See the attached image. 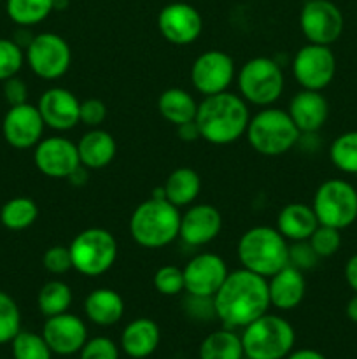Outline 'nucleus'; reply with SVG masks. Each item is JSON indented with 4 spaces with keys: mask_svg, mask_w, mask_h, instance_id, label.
Wrapping results in <instances>:
<instances>
[{
    "mask_svg": "<svg viewBox=\"0 0 357 359\" xmlns=\"http://www.w3.org/2000/svg\"><path fill=\"white\" fill-rule=\"evenodd\" d=\"M216 318L226 328H245L270 309L268 279L240 269L227 273L212 298Z\"/></svg>",
    "mask_w": 357,
    "mask_h": 359,
    "instance_id": "obj_1",
    "label": "nucleus"
},
{
    "mask_svg": "<svg viewBox=\"0 0 357 359\" xmlns=\"http://www.w3.org/2000/svg\"><path fill=\"white\" fill-rule=\"evenodd\" d=\"M69 181L72 182V184H86V181H88V168L84 167V165H79V167L76 168V170L72 172V174H70V177H69Z\"/></svg>",
    "mask_w": 357,
    "mask_h": 359,
    "instance_id": "obj_47",
    "label": "nucleus"
},
{
    "mask_svg": "<svg viewBox=\"0 0 357 359\" xmlns=\"http://www.w3.org/2000/svg\"><path fill=\"white\" fill-rule=\"evenodd\" d=\"M312 207L318 223L345 230L357 221V189L343 179H329L317 188Z\"/></svg>",
    "mask_w": 357,
    "mask_h": 359,
    "instance_id": "obj_9",
    "label": "nucleus"
},
{
    "mask_svg": "<svg viewBox=\"0 0 357 359\" xmlns=\"http://www.w3.org/2000/svg\"><path fill=\"white\" fill-rule=\"evenodd\" d=\"M318 256L315 255V251L312 249L310 242L301 241V242H293L289 245V265H293L294 269L301 270H312L318 263Z\"/></svg>",
    "mask_w": 357,
    "mask_h": 359,
    "instance_id": "obj_41",
    "label": "nucleus"
},
{
    "mask_svg": "<svg viewBox=\"0 0 357 359\" xmlns=\"http://www.w3.org/2000/svg\"><path fill=\"white\" fill-rule=\"evenodd\" d=\"M21 332V312L16 300L0 290V346L13 342Z\"/></svg>",
    "mask_w": 357,
    "mask_h": 359,
    "instance_id": "obj_35",
    "label": "nucleus"
},
{
    "mask_svg": "<svg viewBox=\"0 0 357 359\" xmlns=\"http://www.w3.org/2000/svg\"><path fill=\"white\" fill-rule=\"evenodd\" d=\"M304 2H314V0H304Z\"/></svg>",
    "mask_w": 357,
    "mask_h": 359,
    "instance_id": "obj_50",
    "label": "nucleus"
},
{
    "mask_svg": "<svg viewBox=\"0 0 357 359\" xmlns=\"http://www.w3.org/2000/svg\"><path fill=\"white\" fill-rule=\"evenodd\" d=\"M233 79L234 62L227 53L210 49L192 62L191 83L195 90L205 97L227 91Z\"/></svg>",
    "mask_w": 357,
    "mask_h": 359,
    "instance_id": "obj_13",
    "label": "nucleus"
},
{
    "mask_svg": "<svg viewBox=\"0 0 357 359\" xmlns=\"http://www.w3.org/2000/svg\"><path fill=\"white\" fill-rule=\"evenodd\" d=\"M245 135L255 153L262 156H280L296 146L301 132L289 112L270 105L252 116Z\"/></svg>",
    "mask_w": 357,
    "mask_h": 359,
    "instance_id": "obj_5",
    "label": "nucleus"
},
{
    "mask_svg": "<svg viewBox=\"0 0 357 359\" xmlns=\"http://www.w3.org/2000/svg\"><path fill=\"white\" fill-rule=\"evenodd\" d=\"M6 11L18 27H34L52 13V0H6Z\"/></svg>",
    "mask_w": 357,
    "mask_h": 359,
    "instance_id": "obj_32",
    "label": "nucleus"
},
{
    "mask_svg": "<svg viewBox=\"0 0 357 359\" xmlns=\"http://www.w3.org/2000/svg\"><path fill=\"white\" fill-rule=\"evenodd\" d=\"M241 337L227 330H217L200 344V359H244Z\"/></svg>",
    "mask_w": 357,
    "mask_h": 359,
    "instance_id": "obj_29",
    "label": "nucleus"
},
{
    "mask_svg": "<svg viewBox=\"0 0 357 359\" xmlns=\"http://www.w3.org/2000/svg\"><path fill=\"white\" fill-rule=\"evenodd\" d=\"M345 280L354 293H357V255L350 256L345 265Z\"/></svg>",
    "mask_w": 357,
    "mask_h": 359,
    "instance_id": "obj_45",
    "label": "nucleus"
},
{
    "mask_svg": "<svg viewBox=\"0 0 357 359\" xmlns=\"http://www.w3.org/2000/svg\"><path fill=\"white\" fill-rule=\"evenodd\" d=\"M164 198L175 205L177 209L181 207H188L198 198L200 189H202V179H200L198 172L192 170L189 167L175 168L170 175H168L167 182L163 184Z\"/></svg>",
    "mask_w": 357,
    "mask_h": 359,
    "instance_id": "obj_27",
    "label": "nucleus"
},
{
    "mask_svg": "<svg viewBox=\"0 0 357 359\" xmlns=\"http://www.w3.org/2000/svg\"><path fill=\"white\" fill-rule=\"evenodd\" d=\"M177 135L178 139L184 140V142H195V140L202 139V133H200V128L198 125H196V121H188L178 125Z\"/></svg>",
    "mask_w": 357,
    "mask_h": 359,
    "instance_id": "obj_44",
    "label": "nucleus"
},
{
    "mask_svg": "<svg viewBox=\"0 0 357 359\" xmlns=\"http://www.w3.org/2000/svg\"><path fill=\"white\" fill-rule=\"evenodd\" d=\"M329 158L340 172L357 175V130L336 137L329 147Z\"/></svg>",
    "mask_w": 357,
    "mask_h": 359,
    "instance_id": "obj_33",
    "label": "nucleus"
},
{
    "mask_svg": "<svg viewBox=\"0 0 357 359\" xmlns=\"http://www.w3.org/2000/svg\"><path fill=\"white\" fill-rule=\"evenodd\" d=\"M345 312H346V318H349L350 321L356 323V325H357V293L354 294V297L349 300Z\"/></svg>",
    "mask_w": 357,
    "mask_h": 359,
    "instance_id": "obj_48",
    "label": "nucleus"
},
{
    "mask_svg": "<svg viewBox=\"0 0 357 359\" xmlns=\"http://www.w3.org/2000/svg\"><path fill=\"white\" fill-rule=\"evenodd\" d=\"M315 210L307 203L294 202L282 207L276 217V230L284 235L287 242L308 241L318 226Z\"/></svg>",
    "mask_w": 357,
    "mask_h": 359,
    "instance_id": "obj_24",
    "label": "nucleus"
},
{
    "mask_svg": "<svg viewBox=\"0 0 357 359\" xmlns=\"http://www.w3.org/2000/svg\"><path fill=\"white\" fill-rule=\"evenodd\" d=\"M158 111L168 123L178 126L182 123L195 121L198 104L189 91L182 88H170L158 98Z\"/></svg>",
    "mask_w": 357,
    "mask_h": 359,
    "instance_id": "obj_28",
    "label": "nucleus"
},
{
    "mask_svg": "<svg viewBox=\"0 0 357 359\" xmlns=\"http://www.w3.org/2000/svg\"><path fill=\"white\" fill-rule=\"evenodd\" d=\"M4 97H6L7 104H9L10 107H13V105L24 104L28 97L27 83H24L23 79H20L18 76L6 79L4 81Z\"/></svg>",
    "mask_w": 357,
    "mask_h": 359,
    "instance_id": "obj_43",
    "label": "nucleus"
},
{
    "mask_svg": "<svg viewBox=\"0 0 357 359\" xmlns=\"http://www.w3.org/2000/svg\"><path fill=\"white\" fill-rule=\"evenodd\" d=\"M340 231L342 230L318 224L317 230L308 238L312 249H314L318 258H329V256L336 255L340 251V248H342V233Z\"/></svg>",
    "mask_w": 357,
    "mask_h": 359,
    "instance_id": "obj_37",
    "label": "nucleus"
},
{
    "mask_svg": "<svg viewBox=\"0 0 357 359\" xmlns=\"http://www.w3.org/2000/svg\"><path fill=\"white\" fill-rule=\"evenodd\" d=\"M178 209L167 198H154L140 203L130 217V235L146 249H160L172 244L181 231Z\"/></svg>",
    "mask_w": 357,
    "mask_h": 359,
    "instance_id": "obj_3",
    "label": "nucleus"
},
{
    "mask_svg": "<svg viewBox=\"0 0 357 359\" xmlns=\"http://www.w3.org/2000/svg\"><path fill=\"white\" fill-rule=\"evenodd\" d=\"M37 203L27 196H16L7 200L0 209V223L10 231H21L30 228L37 221Z\"/></svg>",
    "mask_w": 357,
    "mask_h": 359,
    "instance_id": "obj_30",
    "label": "nucleus"
},
{
    "mask_svg": "<svg viewBox=\"0 0 357 359\" xmlns=\"http://www.w3.org/2000/svg\"><path fill=\"white\" fill-rule=\"evenodd\" d=\"M202 139L216 146H226L245 135L251 112L240 95L223 91L210 95L198 104L195 118Z\"/></svg>",
    "mask_w": 357,
    "mask_h": 359,
    "instance_id": "obj_2",
    "label": "nucleus"
},
{
    "mask_svg": "<svg viewBox=\"0 0 357 359\" xmlns=\"http://www.w3.org/2000/svg\"><path fill=\"white\" fill-rule=\"evenodd\" d=\"M118 151L114 137L102 128H91L77 142L80 165L88 170H102L112 163Z\"/></svg>",
    "mask_w": 357,
    "mask_h": 359,
    "instance_id": "obj_25",
    "label": "nucleus"
},
{
    "mask_svg": "<svg viewBox=\"0 0 357 359\" xmlns=\"http://www.w3.org/2000/svg\"><path fill=\"white\" fill-rule=\"evenodd\" d=\"M300 27L312 44L331 46L342 37L345 20L336 4L331 0L304 2L300 13Z\"/></svg>",
    "mask_w": 357,
    "mask_h": 359,
    "instance_id": "obj_12",
    "label": "nucleus"
},
{
    "mask_svg": "<svg viewBox=\"0 0 357 359\" xmlns=\"http://www.w3.org/2000/svg\"><path fill=\"white\" fill-rule=\"evenodd\" d=\"M184 272V291L189 297L214 298L227 277V266L220 256L214 252L196 255L182 269Z\"/></svg>",
    "mask_w": 357,
    "mask_h": 359,
    "instance_id": "obj_14",
    "label": "nucleus"
},
{
    "mask_svg": "<svg viewBox=\"0 0 357 359\" xmlns=\"http://www.w3.org/2000/svg\"><path fill=\"white\" fill-rule=\"evenodd\" d=\"M42 265L52 276H63L69 270H72L70 249L65 245H51L42 256Z\"/></svg>",
    "mask_w": 357,
    "mask_h": 359,
    "instance_id": "obj_39",
    "label": "nucleus"
},
{
    "mask_svg": "<svg viewBox=\"0 0 357 359\" xmlns=\"http://www.w3.org/2000/svg\"><path fill=\"white\" fill-rule=\"evenodd\" d=\"M80 359H119V347L107 337H94L86 340Z\"/></svg>",
    "mask_w": 357,
    "mask_h": 359,
    "instance_id": "obj_40",
    "label": "nucleus"
},
{
    "mask_svg": "<svg viewBox=\"0 0 357 359\" xmlns=\"http://www.w3.org/2000/svg\"><path fill=\"white\" fill-rule=\"evenodd\" d=\"M153 284L163 297H175L184 291V272L177 265H164L156 270Z\"/></svg>",
    "mask_w": 357,
    "mask_h": 359,
    "instance_id": "obj_38",
    "label": "nucleus"
},
{
    "mask_svg": "<svg viewBox=\"0 0 357 359\" xmlns=\"http://www.w3.org/2000/svg\"><path fill=\"white\" fill-rule=\"evenodd\" d=\"M24 60L35 76L46 81H55L65 76L70 69L72 51L62 35L44 32L34 35L24 49Z\"/></svg>",
    "mask_w": 357,
    "mask_h": 359,
    "instance_id": "obj_10",
    "label": "nucleus"
},
{
    "mask_svg": "<svg viewBox=\"0 0 357 359\" xmlns=\"http://www.w3.org/2000/svg\"><path fill=\"white\" fill-rule=\"evenodd\" d=\"M296 342L293 325L280 316L268 314L247 325L241 333L244 354L248 359H286Z\"/></svg>",
    "mask_w": 357,
    "mask_h": 359,
    "instance_id": "obj_6",
    "label": "nucleus"
},
{
    "mask_svg": "<svg viewBox=\"0 0 357 359\" xmlns=\"http://www.w3.org/2000/svg\"><path fill=\"white\" fill-rule=\"evenodd\" d=\"M268 294L270 305L279 311H293L307 294V280L301 270L294 269L293 265L284 266L280 272L268 279Z\"/></svg>",
    "mask_w": 357,
    "mask_h": 359,
    "instance_id": "obj_22",
    "label": "nucleus"
},
{
    "mask_svg": "<svg viewBox=\"0 0 357 359\" xmlns=\"http://www.w3.org/2000/svg\"><path fill=\"white\" fill-rule=\"evenodd\" d=\"M69 6V0H52V9L55 11H63Z\"/></svg>",
    "mask_w": 357,
    "mask_h": 359,
    "instance_id": "obj_49",
    "label": "nucleus"
},
{
    "mask_svg": "<svg viewBox=\"0 0 357 359\" xmlns=\"http://www.w3.org/2000/svg\"><path fill=\"white\" fill-rule=\"evenodd\" d=\"M238 90L247 104L270 107L284 91V72L275 60L255 56L245 62L238 72Z\"/></svg>",
    "mask_w": 357,
    "mask_h": 359,
    "instance_id": "obj_8",
    "label": "nucleus"
},
{
    "mask_svg": "<svg viewBox=\"0 0 357 359\" xmlns=\"http://www.w3.org/2000/svg\"><path fill=\"white\" fill-rule=\"evenodd\" d=\"M72 300L74 294L69 284L59 279H52L46 283L38 291L37 307L46 318H52V316L69 312Z\"/></svg>",
    "mask_w": 357,
    "mask_h": 359,
    "instance_id": "obj_31",
    "label": "nucleus"
},
{
    "mask_svg": "<svg viewBox=\"0 0 357 359\" xmlns=\"http://www.w3.org/2000/svg\"><path fill=\"white\" fill-rule=\"evenodd\" d=\"M72 269L80 276L98 277L112 269L118 258V242L104 228H88L70 242Z\"/></svg>",
    "mask_w": 357,
    "mask_h": 359,
    "instance_id": "obj_7",
    "label": "nucleus"
},
{
    "mask_svg": "<svg viewBox=\"0 0 357 359\" xmlns=\"http://www.w3.org/2000/svg\"><path fill=\"white\" fill-rule=\"evenodd\" d=\"M0 4H2V0H0Z\"/></svg>",
    "mask_w": 357,
    "mask_h": 359,
    "instance_id": "obj_51",
    "label": "nucleus"
},
{
    "mask_svg": "<svg viewBox=\"0 0 357 359\" xmlns=\"http://www.w3.org/2000/svg\"><path fill=\"white\" fill-rule=\"evenodd\" d=\"M24 63L23 48L16 44L13 39H0V81L18 76Z\"/></svg>",
    "mask_w": 357,
    "mask_h": 359,
    "instance_id": "obj_36",
    "label": "nucleus"
},
{
    "mask_svg": "<svg viewBox=\"0 0 357 359\" xmlns=\"http://www.w3.org/2000/svg\"><path fill=\"white\" fill-rule=\"evenodd\" d=\"M86 318L97 326H114L125 316V300L121 294L108 287L91 291L84 300Z\"/></svg>",
    "mask_w": 357,
    "mask_h": 359,
    "instance_id": "obj_26",
    "label": "nucleus"
},
{
    "mask_svg": "<svg viewBox=\"0 0 357 359\" xmlns=\"http://www.w3.org/2000/svg\"><path fill=\"white\" fill-rule=\"evenodd\" d=\"M286 359H328V358L315 349H300V351H290L289 356Z\"/></svg>",
    "mask_w": 357,
    "mask_h": 359,
    "instance_id": "obj_46",
    "label": "nucleus"
},
{
    "mask_svg": "<svg viewBox=\"0 0 357 359\" xmlns=\"http://www.w3.org/2000/svg\"><path fill=\"white\" fill-rule=\"evenodd\" d=\"M287 112L301 133H315L328 121L329 104L321 91L301 90L293 97Z\"/></svg>",
    "mask_w": 357,
    "mask_h": 359,
    "instance_id": "obj_21",
    "label": "nucleus"
},
{
    "mask_svg": "<svg viewBox=\"0 0 357 359\" xmlns=\"http://www.w3.org/2000/svg\"><path fill=\"white\" fill-rule=\"evenodd\" d=\"M34 163L41 174L51 179H69L80 165L77 144L65 137H48L34 147Z\"/></svg>",
    "mask_w": 357,
    "mask_h": 359,
    "instance_id": "obj_16",
    "label": "nucleus"
},
{
    "mask_svg": "<svg viewBox=\"0 0 357 359\" xmlns=\"http://www.w3.org/2000/svg\"><path fill=\"white\" fill-rule=\"evenodd\" d=\"M44 119L35 105H13L6 112L2 121V133L6 142L14 149H30L35 147L44 133Z\"/></svg>",
    "mask_w": 357,
    "mask_h": 359,
    "instance_id": "obj_17",
    "label": "nucleus"
},
{
    "mask_svg": "<svg viewBox=\"0 0 357 359\" xmlns=\"http://www.w3.org/2000/svg\"><path fill=\"white\" fill-rule=\"evenodd\" d=\"M42 337L52 354L72 356V354L80 353L86 344L88 330L83 319L70 312H63V314L46 319Z\"/></svg>",
    "mask_w": 357,
    "mask_h": 359,
    "instance_id": "obj_18",
    "label": "nucleus"
},
{
    "mask_svg": "<svg viewBox=\"0 0 357 359\" xmlns=\"http://www.w3.org/2000/svg\"><path fill=\"white\" fill-rule=\"evenodd\" d=\"M335 74L336 58L329 46L308 42L294 55L293 76L303 90L322 91L331 84Z\"/></svg>",
    "mask_w": 357,
    "mask_h": 359,
    "instance_id": "obj_11",
    "label": "nucleus"
},
{
    "mask_svg": "<svg viewBox=\"0 0 357 359\" xmlns=\"http://www.w3.org/2000/svg\"><path fill=\"white\" fill-rule=\"evenodd\" d=\"M14 359H51L52 351L49 349L44 337L34 332L21 330L10 342Z\"/></svg>",
    "mask_w": 357,
    "mask_h": 359,
    "instance_id": "obj_34",
    "label": "nucleus"
},
{
    "mask_svg": "<svg viewBox=\"0 0 357 359\" xmlns=\"http://www.w3.org/2000/svg\"><path fill=\"white\" fill-rule=\"evenodd\" d=\"M107 119V105L100 98H86L80 102V123L90 128H100Z\"/></svg>",
    "mask_w": 357,
    "mask_h": 359,
    "instance_id": "obj_42",
    "label": "nucleus"
},
{
    "mask_svg": "<svg viewBox=\"0 0 357 359\" xmlns=\"http://www.w3.org/2000/svg\"><path fill=\"white\" fill-rule=\"evenodd\" d=\"M44 125L58 132L72 130L80 123V102L65 88H49L38 98L37 105Z\"/></svg>",
    "mask_w": 357,
    "mask_h": 359,
    "instance_id": "obj_19",
    "label": "nucleus"
},
{
    "mask_svg": "<svg viewBox=\"0 0 357 359\" xmlns=\"http://www.w3.org/2000/svg\"><path fill=\"white\" fill-rule=\"evenodd\" d=\"M158 30L170 44H192L203 30L202 14L186 2H172L158 14Z\"/></svg>",
    "mask_w": 357,
    "mask_h": 359,
    "instance_id": "obj_15",
    "label": "nucleus"
},
{
    "mask_svg": "<svg viewBox=\"0 0 357 359\" xmlns=\"http://www.w3.org/2000/svg\"><path fill=\"white\" fill-rule=\"evenodd\" d=\"M160 326L149 318H139L128 323L121 333L122 353L132 359H146L160 346Z\"/></svg>",
    "mask_w": 357,
    "mask_h": 359,
    "instance_id": "obj_23",
    "label": "nucleus"
},
{
    "mask_svg": "<svg viewBox=\"0 0 357 359\" xmlns=\"http://www.w3.org/2000/svg\"><path fill=\"white\" fill-rule=\"evenodd\" d=\"M223 216L210 203L192 205L181 216V231L178 237L189 245H206L220 233Z\"/></svg>",
    "mask_w": 357,
    "mask_h": 359,
    "instance_id": "obj_20",
    "label": "nucleus"
},
{
    "mask_svg": "<svg viewBox=\"0 0 357 359\" xmlns=\"http://www.w3.org/2000/svg\"><path fill=\"white\" fill-rule=\"evenodd\" d=\"M241 269L270 279L289 265V242L276 228L254 226L238 241Z\"/></svg>",
    "mask_w": 357,
    "mask_h": 359,
    "instance_id": "obj_4",
    "label": "nucleus"
}]
</instances>
